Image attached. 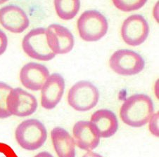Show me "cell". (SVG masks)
Listing matches in <instances>:
<instances>
[{"label":"cell","mask_w":159,"mask_h":157,"mask_svg":"<svg viewBox=\"0 0 159 157\" xmlns=\"http://www.w3.org/2000/svg\"><path fill=\"white\" fill-rule=\"evenodd\" d=\"M83 157H103V156H101L99 154L93 152V151H88V152L86 153L84 155H83Z\"/></svg>","instance_id":"obj_21"},{"label":"cell","mask_w":159,"mask_h":157,"mask_svg":"<svg viewBox=\"0 0 159 157\" xmlns=\"http://www.w3.org/2000/svg\"><path fill=\"white\" fill-rule=\"evenodd\" d=\"M0 157H7V156H1Z\"/></svg>","instance_id":"obj_24"},{"label":"cell","mask_w":159,"mask_h":157,"mask_svg":"<svg viewBox=\"0 0 159 157\" xmlns=\"http://www.w3.org/2000/svg\"><path fill=\"white\" fill-rule=\"evenodd\" d=\"M73 133L75 143L81 150L91 151L99 145L100 137L91 121L84 120L78 121L74 125Z\"/></svg>","instance_id":"obj_13"},{"label":"cell","mask_w":159,"mask_h":157,"mask_svg":"<svg viewBox=\"0 0 159 157\" xmlns=\"http://www.w3.org/2000/svg\"><path fill=\"white\" fill-rule=\"evenodd\" d=\"M0 23L13 33H21L30 25L27 14L15 4H9L0 9Z\"/></svg>","instance_id":"obj_10"},{"label":"cell","mask_w":159,"mask_h":157,"mask_svg":"<svg viewBox=\"0 0 159 157\" xmlns=\"http://www.w3.org/2000/svg\"><path fill=\"white\" fill-rule=\"evenodd\" d=\"M47 42L52 52L66 54L71 51L74 46V37L71 32L60 24H52L47 28Z\"/></svg>","instance_id":"obj_9"},{"label":"cell","mask_w":159,"mask_h":157,"mask_svg":"<svg viewBox=\"0 0 159 157\" xmlns=\"http://www.w3.org/2000/svg\"><path fill=\"white\" fill-rule=\"evenodd\" d=\"M79 34L84 41H99L107 33L108 23L107 18L97 10H87L78 20Z\"/></svg>","instance_id":"obj_3"},{"label":"cell","mask_w":159,"mask_h":157,"mask_svg":"<svg viewBox=\"0 0 159 157\" xmlns=\"http://www.w3.org/2000/svg\"><path fill=\"white\" fill-rule=\"evenodd\" d=\"M112 2L118 9L129 12L141 9L147 0H112Z\"/></svg>","instance_id":"obj_18"},{"label":"cell","mask_w":159,"mask_h":157,"mask_svg":"<svg viewBox=\"0 0 159 157\" xmlns=\"http://www.w3.org/2000/svg\"><path fill=\"white\" fill-rule=\"evenodd\" d=\"M65 90V80L59 73H53L42 88L41 105L46 110L55 108L61 100Z\"/></svg>","instance_id":"obj_11"},{"label":"cell","mask_w":159,"mask_h":157,"mask_svg":"<svg viewBox=\"0 0 159 157\" xmlns=\"http://www.w3.org/2000/svg\"><path fill=\"white\" fill-rule=\"evenodd\" d=\"M7 105L11 115L19 117L31 115L38 107L36 98L21 88L12 89L8 95Z\"/></svg>","instance_id":"obj_7"},{"label":"cell","mask_w":159,"mask_h":157,"mask_svg":"<svg viewBox=\"0 0 159 157\" xmlns=\"http://www.w3.org/2000/svg\"><path fill=\"white\" fill-rule=\"evenodd\" d=\"M158 113L153 114L150 119V130L153 135L158 136Z\"/></svg>","instance_id":"obj_19"},{"label":"cell","mask_w":159,"mask_h":157,"mask_svg":"<svg viewBox=\"0 0 159 157\" xmlns=\"http://www.w3.org/2000/svg\"><path fill=\"white\" fill-rule=\"evenodd\" d=\"M49 76V72L47 68L38 63H27L20 72V79L23 86L34 91L42 89Z\"/></svg>","instance_id":"obj_12"},{"label":"cell","mask_w":159,"mask_h":157,"mask_svg":"<svg viewBox=\"0 0 159 157\" xmlns=\"http://www.w3.org/2000/svg\"><path fill=\"white\" fill-rule=\"evenodd\" d=\"M90 121L96 128L100 137H112L118 130V121L116 114L107 109L95 111L92 115Z\"/></svg>","instance_id":"obj_14"},{"label":"cell","mask_w":159,"mask_h":157,"mask_svg":"<svg viewBox=\"0 0 159 157\" xmlns=\"http://www.w3.org/2000/svg\"><path fill=\"white\" fill-rule=\"evenodd\" d=\"M16 142L28 151L37 150L42 147L47 139V130L40 121L30 119L18 125L15 131Z\"/></svg>","instance_id":"obj_2"},{"label":"cell","mask_w":159,"mask_h":157,"mask_svg":"<svg viewBox=\"0 0 159 157\" xmlns=\"http://www.w3.org/2000/svg\"><path fill=\"white\" fill-rule=\"evenodd\" d=\"M56 12L60 18L70 20L76 16L80 8V0H54Z\"/></svg>","instance_id":"obj_16"},{"label":"cell","mask_w":159,"mask_h":157,"mask_svg":"<svg viewBox=\"0 0 159 157\" xmlns=\"http://www.w3.org/2000/svg\"><path fill=\"white\" fill-rule=\"evenodd\" d=\"M145 60L134 50L120 49L110 58L109 65L116 73L122 76H133L144 70Z\"/></svg>","instance_id":"obj_6"},{"label":"cell","mask_w":159,"mask_h":157,"mask_svg":"<svg viewBox=\"0 0 159 157\" xmlns=\"http://www.w3.org/2000/svg\"><path fill=\"white\" fill-rule=\"evenodd\" d=\"M8 46V38L7 34L0 29V55L4 54Z\"/></svg>","instance_id":"obj_20"},{"label":"cell","mask_w":159,"mask_h":157,"mask_svg":"<svg viewBox=\"0 0 159 157\" xmlns=\"http://www.w3.org/2000/svg\"><path fill=\"white\" fill-rule=\"evenodd\" d=\"M34 157H54V156H53L50 153L47 152V151H41V152L38 153Z\"/></svg>","instance_id":"obj_22"},{"label":"cell","mask_w":159,"mask_h":157,"mask_svg":"<svg viewBox=\"0 0 159 157\" xmlns=\"http://www.w3.org/2000/svg\"><path fill=\"white\" fill-rule=\"evenodd\" d=\"M154 111L153 100L147 95L139 94L125 100L121 106L120 115L122 121L131 127L144 126L149 121Z\"/></svg>","instance_id":"obj_1"},{"label":"cell","mask_w":159,"mask_h":157,"mask_svg":"<svg viewBox=\"0 0 159 157\" xmlns=\"http://www.w3.org/2000/svg\"><path fill=\"white\" fill-rule=\"evenodd\" d=\"M24 52L33 59L49 61L56 56L47 42V28H38L33 29L25 34L22 41Z\"/></svg>","instance_id":"obj_5"},{"label":"cell","mask_w":159,"mask_h":157,"mask_svg":"<svg viewBox=\"0 0 159 157\" xmlns=\"http://www.w3.org/2000/svg\"><path fill=\"white\" fill-rule=\"evenodd\" d=\"M100 94L96 86L89 81H80L71 87L68 95V102L78 111H87L97 105Z\"/></svg>","instance_id":"obj_4"},{"label":"cell","mask_w":159,"mask_h":157,"mask_svg":"<svg viewBox=\"0 0 159 157\" xmlns=\"http://www.w3.org/2000/svg\"><path fill=\"white\" fill-rule=\"evenodd\" d=\"M149 33V26L142 15L134 14L126 18L121 28L122 38L127 44L136 46L144 43Z\"/></svg>","instance_id":"obj_8"},{"label":"cell","mask_w":159,"mask_h":157,"mask_svg":"<svg viewBox=\"0 0 159 157\" xmlns=\"http://www.w3.org/2000/svg\"><path fill=\"white\" fill-rule=\"evenodd\" d=\"M9 1V0H0V4H3L5 2H7Z\"/></svg>","instance_id":"obj_23"},{"label":"cell","mask_w":159,"mask_h":157,"mask_svg":"<svg viewBox=\"0 0 159 157\" xmlns=\"http://www.w3.org/2000/svg\"><path fill=\"white\" fill-rule=\"evenodd\" d=\"M12 87L4 82L0 81V119H7L11 116L7 108V98Z\"/></svg>","instance_id":"obj_17"},{"label":"cell","mask_w":159,"mask_h":157,"mask_svg":"<svg viewBox=\"0 0 159 157\" xmlns=\"http://www.w3.org/2000/svg\"><path fill=\"white\" fill-rule=\"evenodd\" d=\"M52 143L59 157H75V141L66 129L56 127L51 132Z\"/></svg>","instance_id":"obj_15"}]
</instances>
